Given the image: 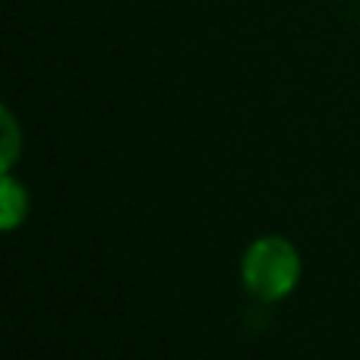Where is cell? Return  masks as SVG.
<instances>
[{"label":"cell","instance_id":"7a4b0ae2","mask_svg":"<svg viewBox=\"0 0 360 360\" xmlns=\"http://www.w3.org/2000/svg\"><path fill=\"white\" fill-rule=\"evenodd\" d=\"M0 202H4V212H0L4 231H13L16 224L25 221V215H29V193L22 190V184L13 180L10 171H4V177H0Z\"/></svg>","mask_w":360,"mask_h":360},{"label":"cell","instance_id":"6da1fadb","mask_svg":"<svg viewBox=\"0 0 360 360\" xmlns=\"http://www.w3.org/2000/svg\"><path fill=\"white\" fill-rule=\"evenodd\" d=\"M243 288L262 304L285 300L300 281V253L285 237H259L243 253Z\"/></svg>","mask_w":360,"mask_h":360},{"label":"cell","instance_id":"3957f363","mask_svg":"<svg viewBox=\"0 0 360 360\" xmlns=\"http://www.w3.org/2000/svg\"><path fill=\"white\" fill-rule=\"evenodd\" d=\"M19 155V127H16V117L10 111H4V171L13 168Z\"/></svg>","mask_w":360,"mask_h":360}]
</instances>
